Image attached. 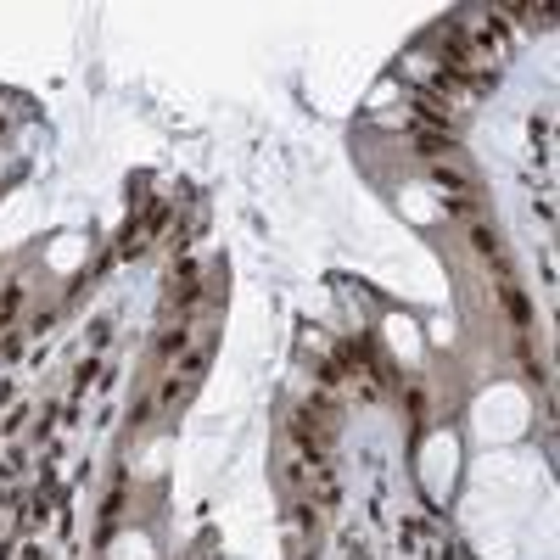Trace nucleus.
I'll use <instances>...</instances> for the list:
<instances>
[{
	"label": "nucleus",
	"mask_w": 560,
	"mask_h": 560,
	"mask_svg": "<svg viewBox=\"0 0 560 560\" xmlns=\"http://www.w3.org/2000/svg\"><path fill=\"white\" fill-rule=\"evenodd\" d=\"M471 241H476V247H482V252H493V247H499V241H493V230H482V224H476V230H471Z\"/></svg>",
	"instance_id": "nucleus-1"
}]
</instances>
